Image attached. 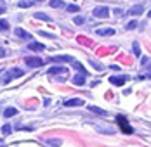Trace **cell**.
<instances>
[{"instance_id": "603a6c76", "label": "cell", "mask_w": 151, "mask_h": 147, "mask_svg": "<svg viewBox=\"0 0 151 147\" xmlns=\"http://www.w3.org/2000/svg\"><path fill=\"white\" fill-rule=\"evenodd\" d=\"M137 24H139V23H137L136 19H134V21H130V23H129L125 28H127V29H136V28H137Z\"/></svg>"}, {"instance_id": "484cf974", "label": "cell", "mask_w": 151, "mask_h": 147, "mask_svg": "<svg viewBox=\"0 0 151 147\" xmlns=\"http://www.w3.org/2000/svg\"><path fill=\"white\" fill-rule=\"evenodd\" d=\"M132 49H134V54H136V56H141V47H139V44H134L132 45Z\"/></svg>"}, {"instance_id": "52a82bcc", "label": "cell", "mask_w": 151, "mask_h": 147, "mask_svg": "<svg viewBox=\"0 0 151 147\" xmlns=\"http://www.w3.org/2000/svg\"><path fill=\"white\" fill-rule=\"evenodd\" d=\"M96 33L99 36H113L115 35V29L113 28H99V29H96Z\"/></svg>"}, {"instance_id": "f546056e", "label": "cell", "mask_w": 151, "mask_h": 147, "mask_svg": "<svg viewBox=\"0 0 151 147\" xmlns=\"http://www.w3.org/2000/svg\"><path fill=\"white\" fill-rule=\"evenodd\" d=\"M113 71H120V66H116V64H113V66H109Z\"/></svg>"}, {"instance_id": "4316f807", "label": "cell", "mask_w": 151, "mask_h": 147, "mask_svg": "<svg viewBox=\"0 0 151 147\" xmlns=\"http://www.w3.org/2000/svg\"><path fill=\"white\" fill-rule=\"evenodd\" d=\"M141 64L148 66V64H150V57H148V56H144V57H142V61H141Z\"/></svg>"}, {"instance_id": "e0dca14e", "label": "cell", "mask_w": 151, "mask_h": 147, "mask_svg": "<svg viewBox=\"0 0 151 147\" xmlns=\"http://www.w3.org/2000/svg\"><path fill=\"white\" fill-rule=\"evenodd\" d=\"M33 5V0H23V2H17V7L24 9V7H31Z\"/></svg>"}, {"instance_id": "8fae6325", "label": "cell", "mask_w": 151, "mask_h": 147, "mask_svg": "<svg viewBox=\"0 0 151 147\" xmlns=\"http://www.w3.org/2000/svg\"><path fill=\"white\" fill-rule=\"evenodd\" d=\"M66 107H71V106H83V101L82 99H70V101H66L64 102Z\"/></svg>"}, {"instance_id": "d6986e66", "label": "cell", "mask_w": 151, "mask_h": 147, "mask_svg": "<svg viewBox=\"0 0 151 147\" xmlns=\"http://www.w3.org/2000/svg\"><path fill=\"white\" fill-rule=\"evenodd\" d=\"M11 132H12L11 125H4V126H2V133H4V137H5V135H11Z\"/></svg>"}, {"instance_id": "d4e9b609", "label": "cell", "mask_w": 151, "mask_h": 147, "mask_svg": "<svg viewBox=\"0 0 151 147\" xmlns=\"http://www.w3.org/2000/svg\"><path fill=\"white\" fill-rule=\"evenodd\" d=\"M66 9H68L70 12H78V11H80V7H78V5H66Z\"/></svg>"}, {"instance_id": "6da1fadb", "label": "cell", "mask_w": 151, "mask_h": 147, "mask_svg": "<svg viewBox=\"0 0 151 147\" xmlns=\"http://www.w3.org/2000/svg\"><path fill=\"white\" fill-rule=\"evenodd\" d=\"M23 74H24L23 69L12 68V69H9L5 74H2V76H0V83H2V85H7V83H11V80H14V78H21Z\"/></svg>"}, {"instance_id": "3957f363", "label": "cell", "mask_w": 151, "mask_h": 147, "mask_svg": "<svg viewBox=\"0 0 151 147\" xmlns=\"http://www.w3.org/2000/svg\"><path fill=\"white\" fill-rule=\"evenodd\" d=\"M24 64H28L30 68H40V66H44V59H40V57H24Z\"/></svg>"}, {"instance_id": "2e32d148", "label": "cell", "mask_w": 151, "mask_h": 147, "mask_svg": "<svg viewBox=\"0 0 151 147\" xmlns=\"http://www.w3.org/2000/svg\"><path fill=\"white\" fill-rule=\"evenodd\" d=\"M14 114H17V109H16V107H7V109H4V116L5 118H12Z\"/></svg>"}, {"instance_id": "ffe728a7", "label": "cell", "mask_w": 151, "mask_h": 147, "mask_svg": "<svg viewBox=\"0 0 151 147\" xmlns=\"http://www.w3.org/2000/svg\"><path fill=\"white\" fill-rule=\"evenodd\" d=\"M9 29V23L5 19H0V31H7Z\"/></svg>"}, {"instance_id": "44dd1931", "label": "cell", "mask_w": 151, "mask_h": 147, "mask_svg": "<svg viewBox=\"0 0 151 147\" xmlns=\"http://www.w3.org/2000/svg\"><path fill=\"white\" fill-rule=\"evenodd\" d=\"M89 109H91V111H94V113H97V114H103V116H106V114H108L106 111H103V109H99V107H96V106H91Z\"/></svg>"}, {"instance_id": "5bb4252c", "label": "cell", "mask_w": 151, "mask_h": 147, "mask_svg": "<svg viewBox=\"0 0 151 147\" xmlns=\"http://www.w3.org/2000/svg\"><path fill=\"white\" fill-rule=\"evenodd\" d=\"M49 5H50V7H54V9H63V7H66V4H64L63 0H50V2H49Z\"/></svg>"}, {"instance_id": "1f68e13d", "label": "cell", "mask_w": 151, "mask_h": 147, "mask_svg": "<svg viewBox=\"0 0 151 147\" xmlns=\"http://www.w3.org/2000/svg\"><path fill=\"white\" fill-rule=\"evenodd\" d=\"M37 2H42V0H37Z\"/></svg>"}, {"instance_id": "4dcf8cb0", "label": "cell", "mask_w": 151, "mask_h": 147, "mask_svg": "<svg viewBox=\"0 0 151 147\" xmlns=\"http://www.w3.org/2000/svg\"><path fill=\"white\" fill-rule=\"evenodd\" d=\"M4 11H5V7H2V5H0V14H4Z\"/></svg>"}, {"instance_id": "4fadbf2b", "label": "cell", "mask_w": 151, "mask_h": 147, "mask_svg": "<svg viewBox=\"0 0 151 147\" xmlns=\"http://www.w3.org/2000/svg\"><path fill=\"white\" fill-rule=\"evenodd\" d=\"M28 49H30V50H37V52H40V50H45V45L37 44V42H31V44L28 45Z\"/></svg>"}, {"instance_id": "9c48e42d", "label": "cell", "mask_w": 151, "mask_h": 147, "mask_svg": "<svg viewBox=\"0 0 151 147\" xmlns=\"http://www.w3.org/2000/svg\"><path fill=\"white\" fill-rule=\"evenodd\" d=\"M118 125L123 128V132H125V133H132V132H134V130H132V128L127 125V119H125L123 116H118Z\"/></svg>"}, {"instance_id": "f1b7e54d", "label": "cell", "mask_w": 151, "mask_h": 147, "mask_svg": "<svg viewBox=\"0 0 151 147\" xmlns=\"http://www.w3.org/2000/svg\"><path fill=\"white\" fill-rule=\"evenodd\" d=\"M49 144H52V146H61V140H49Z\"/></svg>"}, {"instance_id": "ac0fdd59", "label": "cell", "mask_w": 151, "mask_h": 147, "mask_svg": "<svg viewBox=\"0 0 151 147\" xmlns=\"http://www.w3.org/2000/svg\"><path fill=\"white\" fill-rule=\"evenodd\" d=\"M35 17L37 19H42V21H47V23H50V17L47 14H44V12H35Z\"/></svg>"}, {"instance_id": "30bf717a", "label": "cell", "mask_w": 151, "mask_h": 147, "mask_svg": "<svg viewBox=\"0 0 151 147\" xmlns=\"http://www.w3.org/2000/svg\"><path fill=\"white\" fill-rule=\"evenodd\" d=\"M85 76L87 74H76V76H73V85H76V87H82V85H85Z\"/></svg>"}, {"instance_id": "ba28073f", "label": "cell", "mask_w": 151, "mask_h": 147, "mask_svg": "<svg viewBox=\"0 0 151 147\" xmlns=\"http://www.w3.org/2000/svg\"><path fill=\"white\" fill-rule=\"evenodd\" d=\"M14 35H16V36H19L21 40H30V38H31V35H30V33H26L23 28H16L14 29Z\"/></svg>"}, {"instance_id": "7a4b0ae2", "label": "cell", "mask_w": 151, "mask_h": 147, "mask_svg": "<svg viewBox=\"0 0 151 147\" xmlns=\"http://www.w3.org/2000/svg\"><path fill=\"white\" fill-rule=\"evenodd\" d=\"M92 14L96 16V17L106 19V17H109V9H108L106 5H99V7H96V9H94V12H92Z\"/></svg>"}, {"instance_id": "5b68a950", "label": "cell", "mask_w": 151, "mask_h": 147, "mask_svg": "<svg viewBox=\"0 0 151 147\" xmlns=\"http://www.w3.org/2000/svg\"><path fill=\"white\" fill-rule=\"evenodd\" d=\"M52 61H54V62H70V64H73L75 57H73V56H54Z\"/></svg>"}, {"instance_id": "9a60e30c", "label": "cell", "mask_w": 151, "mask_h": 147, "mask_svg": "<svg viewBox=\"0 0 151 147\" xmlns=\"http://www.w3.org/2000/svg\"><path fill=\"white\" fill-rule=\"evenodd\" d=\"M73 66H75V69H76V71H80L82 74H87V69H85V66H83L82 62H78L76 59L73 61Z\"/></svg>"}, {"instance_id": "83f0119b", "label": "cell", "mask_w": 151, "mask_h": 147, "mask_svg": "<svg viewBox=\"0 0 151 147\" xmlns=\"http://www.w3.org/2000/svg\"><path fill=\"white\" fill-rule=\"evenodd\" d=\"M5 54H7V52H5V49H4V47H0V59L5 57Z\"/></svg>"}, {"instance_id": "8992f818", "label": "cell", "mask_w": 151, "mask_h": 147, "mask_svg": "<svg viewBox=\"0 0 151 147\" xmlns=\"http://www.w3.org/2000/svg\"><path fill=\"white\" fill-rule=\"evenodd\" d=\"M58 73L66 74V73H68V69H66L64 66H52V68L47 71V74H49V76H52V74H58Z\"/></svg>"}, {"instance_id": "7c38bea8", "label": "cell", "mask_w": 151, "mask_h": 147, "mask_svg": "<svg viewBox=\"0 0 151 147\" xmlns=\"http://www.w3.org/2000/svg\"><path fill=\"white\" fill-rule=\"evenodd\" d=\"M144 12V7L142 5H134L130 11H129V14H132V16H139V14H142Z\"/></svg>"}, {"instance_id": "cb8c5ba5", "label": "cell", "mask_w": 151, "mask_h": 147, "mask_svg": "<svg viewBox=\"0 0 151 147\" xmlns=\"http://www.w3.org/2000/svg\"><path fill=\"white\" fill-rule=\"evenodd\" d=\"M73 23H75V24H83V23H85V17H82V16H76L75 19H73Z\"/></svg>"}, {"instance_id": "277c9868", "label": "cell", "mask_w": 151, "mask_h": 147, "mask_svg": "<svg viewBox=\"0 0 151 147\" xmlns=\"http://www.w3.org/2000/svg\"><path fill=\"white\" fill-rule=\"evenodd\" d=\"M129 80V76L127 74H120V76H111L109 78V81L113 83V85H116V87H122V85H125V81Z\"/></svg>"}, {"instance_id": "7402d4cb", "label": "cell", "mask_w": 151, "mask_h": 147, "mask_svg": "<svg viewBox=\"0 0 151 147\" xmlns=\"http://www.w3.org/2000/svg\"><path fill=\"white\" fill-rule=\"evenodd\" d=\"M38 35H40V36H45V38H56L52 33H45L44 29H40V31H38Z\"/></svg>"}]
</instances>
